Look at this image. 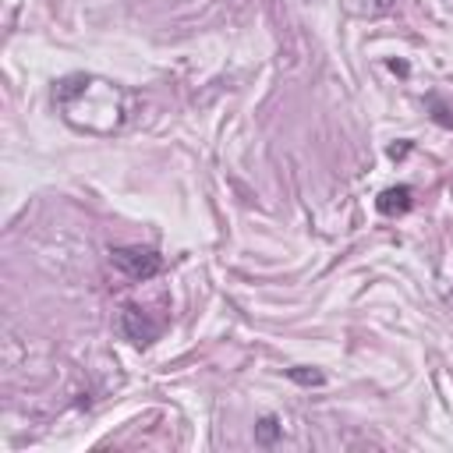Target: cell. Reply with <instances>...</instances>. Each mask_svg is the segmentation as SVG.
Segmentation results:
<instances>
[{
  "label": "cell",
  "mask_w": 453,
  "mask_h": 453,
  "mask_svg": "<svg viewBox=\"0 0 453 453\" xmlns=\"http://www.w3.org/2000/svg\"><path fill=\"white\" fill-rule=\"evenodd\" d=\"M53 99L64 110V120H71L78 110H92V117H99L103 131H113L124 120V92L103 78H92V74L60 78L53 88ZM88 131L96 134V120H88Z\"/></svg>",
  "instance_id": "obj_1"
},
{
  "label": "cell",
  "mask_w": 453,
  "mask_h": 453,
  "mask_svg": "<svg viewBox=\"0 0 453 453\" xmlns=\"http://www.w3.org/2000/svg\"><path fill=\"white\" fill-rule=\"evenodd\" d=\"M287 379H290V382H297V386H326V372H319V368H308V365L287 368Z\"/></svg>",
  "instance_id": "obj_6"
},
{
  "label": "cell",
  "mask_w": 453,
  "mask_h": 453,
  "mask_svg": "<svg viewBox=\"0 0 453 453\" xmlns=\"http://www.w3.org/2000/svg\"><path fill=\"white\" fill-rule=\"evenodd\" d=\"M110 265L131 280V283H145L152 276L163 273V258L152 248H138V244H124V248H110Z\"/></svg>",
  "instance_id": "obj_2"
},
{
  "label": "cell",
  "mask_w": 453,
  "mask_h": 453,
  "mask_svg": "<svg viewBox=\"0 0 453 453\" xmlns=\"http://www.w3.org/2000/svg\"><path fill=\"white\" fill-rule=\"evenodd\" d=\"M280 432H283V425H280L273 414H265V418H258V425H255V442H258V446H273V442L280 439Z\"/></svg>",
  "instance_id": "obj_5"
},
{
  "label": "cell",
  "mask_w": 453,
  "mask_h": 453,
  "mask_svg": "<svg viewBox=\"0 0 453 453\" xmlns=\"http://www.w3.org/2000/svg\"><path fill=\"white\" fill-rule=\"evenodd\" d=\"M411 205H414V188L411 184H393V188L379 191V198H375V209L382 216H403V212H411Z\"/></svg>",
  "instance_id": "obj_4"
},
{
  "label": "cell",
  "mask_w": 453,
  "mask_h": 453,
  "mask_svg": "<svg viewBox=\"0 0 453 453\" xmlns=\"http://www.w3.org/2000/svg\"><path fill=\"white\" fill-rule=\"evenodd\" d=\"M407 149H411V142H403V145H389V156H393V159H400Z\"/></svg>",
  "instance_id": "obj_7"
},
{
  "label": "cell",
  "mask_w": 453,
  "mask_h": 453,
  "mask_svg": "<svg viewBox=\"0 0 453 453\" xmlns=\"http://www.w3.org/2000/svg\"><path fill=\"white\" fill-rule=\"evenodd\" d=\"M389 4H393V0H379V4H375V7H379V11H386V7H389Z\"/></svg>",
  "instance_id": "obj_8"
},
{
  "label": "cell",
  "mask_w": 453,
  "mask_h": 453,
  "mask_svg": "<svg viewBox=\"0 0 453 453\" xmlns=\"http://www.w3.org/2000/svg\"><path fill=\"white\" fill-rule=\"evenodd\" d=\"M117 333L134 347H149L159 336V322L149 311H142L138 304H124L117 315Z\"/></svg>",
  "instance_id": "obj_3"
}]
</instances>
